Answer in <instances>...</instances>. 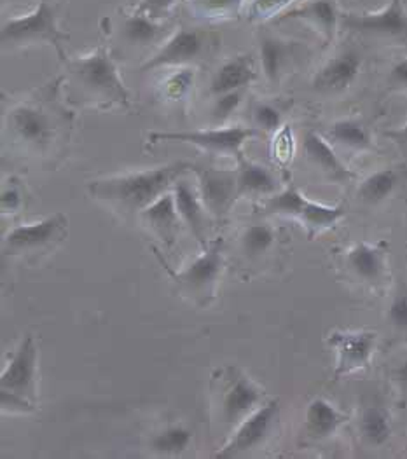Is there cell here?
I'll list each match as a JSON object with an SVG mask.
<instances>
[{
    "mask_svg": "<svg viewBox=\"0 0 407 459\" xmlns=\"http://www.w3.org/2000/svg\"><path fill=\"white\" fill-rule=\"evenodd\" d=\"M376 341L377 335L374 332H333L329 344L338 353L334 376L341 377L366 368L373 357Z\"/></svg>",
    "mask_w": 407,
    "mask_h": 459,
    "instance_id": "cell-14",
    "label": "cell"
},
{
    "mask_svg": "<svg viewBox=\"0 0 407 459\" xmlns=\"http://www.w3.org/2000/svg\"><path fill=\"white\" fill-rule=\"evenodd\" d=\"M23 206V195L22 191L9 184L2 189V195H0V208H2V213H16L20 208Z\"/></svg>",
    "mask_w": 407,
    "mask_h": 459,
    "instance_id": "cell-40",
    "label": "cell"
},
{
    "mask_svg": "<svg viewBox=\"0 0 407 459\" xmlns=\"http://www.w3.org/2000/svg\"><path fill=\"white\" fill-rule=\"evenodd\" d=\"M140 217L143 224L152 230L169 248L177 243L182 219L175 204L173 191H169L163 196L158 197L152 204H149L140 213Z\"/></svg>",
    "mask_w": 407,
    "mask_h": 459,
    "instance_id": "cell-20",
    "label": "cell"
},
{
    "mask_svg": "<svg viewBox=\"0 0 407 459\" xmlns=\"http://www.w3.org/2000/svg\"><path fill=\"white\" fill-rule=\"evenodd\" d=\"M237 163L238 197L276 195L280 182L270 168L247 160L243 152L238 156Z\"/></svg>",
    "mask_w": 407,
    "mask_h": 459,
    "instance_id": "cell-23",
    "label": "cell"
},
{
    "mask_svg": "<svg viewBox=\"0 0 407 459\" xmlns=\"http://www.w3.org/2000/svg\"><path fill=\"white\" fill-rule=\"evenodd\" d=\"M348 265L350 269L364 281L376 283L383 278L385 273V250L369 245V243H357L348 252Z\"/></svg>",
    "mask_w": 407,
    "mask_h": 459,
    "instance_id": "cell-26",
    "label": "cell"
},
{
    "mask_svg": "<svg viewBox=\"0 0 407 459\" xmlns=\"http://www.w3.org/2000/svg\"><path fill=\"white\" fill-rule=\"evenodd\" d=\"M252 117L255 123V128L259 132L274 133L281 128L283 116L281 112L268 101H257L252 110Z\"/></svg>",
    "mask_w": 407,
    "mask_h": 459,
    "instance_id": "cell-35",
    "label": "cell"
},
{
    "mask_svg": "<svg viewBox=\"0 0 407 459\" xmlns=\"http://www.w3.org/2000/svg\"><path fill=\"white\" fill-rule=\"evenodd\" d=\"M263 390L247 376L238 374L226 385L221 396V418L226 425H239L263 400Z\"/></svg>",
    "mask_w": 407,
    "mask_h": 459,
    "instance_id": "cell-16",
    "label": "cell"
},
{
    "mask_svg": "<svg viewBox=\"0 0 407 459\" xmlns=\"http://www.w3.org/2000/svg\"><path fill=\"white\" fill-rule=\"evenodd\" d=\"M394 376H395V381L399 383V386L403 388V392L407 394V361L401 363V365L395 368Z\"/></svg>",
    "mask_w": 407,
    "mask_h": 459,
    "instance_id": "cell-43",
    "label": "cell"
},
{
    "mask_svg": "<svg viewBox=\"0 0 407 459\" xmlns=\"http://www.w3.org/2000/svg\"><path fill=\"white\" fill-rule=\"evenodd\" d=\"M259 134L257 128L245 126H215L210 130H193V132L151 133L149 142L163 143H189L215 156H233L238 158L243 152V145Z\"/></svg>",
    "mask_w": 407,
    "mask_h": 459,
    "instance_id": "cell-6",
    "label": "cell"
},
{
    "mask_svg": "<svg viewBox=\"0 0 407 459\" xmlns=\"http://www.w3.org/2000/svg\"><path fill=\"white\" fill-rule=\"evenodd\" d=\"M245 97V90H237V91H229L224 95H219L213 100L212 108H210V119L215 126L224 125L241 105Z\"/></svg>",
    "mask_w": 407,
    "mask_h": 459,
    "instance_id": "cell-33",
    "label": "cell"
},
{
    "mask_svg": "<svg viewBox=\"0 0 407 459\" xmlns=\"http://www.w3.org/2000/svg\"><path fill=\"white\" fill-rule=\"evenodd\" d=\"M68 230V217L56 212L34 224H22L9 230L4 238L5 254H23L42 250L65 238Z\"/></svg>",
    "mask_w": 407,
    "mask_h": 459,
    "instance_id": "cell-10",
    "label": "cell"
},
{
    "mask_svg": "<svg viewBox=\"0 0 407 459\" xmlns=\"http://www.w3.org/2000/svg\"><path fill=\"white\" fill-rule=\"evenodd\" d=\"M385 136L390 138V140H394V142L399 143V145H407V125L397 128V130L385 133Z\"/></svg>",
    "mask_w": 407,
    "mask_h": 459,
    "instance_id": "cell-42",
    "label": "cell"
},
{
    "mask_svg": "<svg viewBox=\"0 0 407 459\" xmlns=\"http://www.w3.org/2000/svg\"><path fill=\"white\" fill-rule=\"evenodd\" d=\"M171 191L182 222L189 228L196 241L206 248V208L200 191L191 187V184L182 178L173 184Z\"/></svg>",
    "mask_w": 407,
    "mask_h": 459,
    "instance_id": "cell-21",
    "label": "cell"
},
{
    "mask_svg": "<svg viewBox=\"0 0 407 459\" xmlns=\"http://www.w3.org/2000/svg\"><path fill=\"white\" fill-rule=\"evenodd\" d=\"M274 230L266 224H254L241 234V250L247 257L255 259L270 252L274 245Z\"/></svg>",
    "mask_w": 407,
    "mask_h": 459,
    "instance_id": "cell-32",
    "label": "cell"
},
{
    "mask_svg": "<svg viewBox=\"0 0 407 459\" xmlns=\"http://www.w3.org/2000/svg\"><path fill=\"white\" fill-rule=\"evenodd\" d=\"M68 99L81 100L84 105L97 108L125 107L130 108L132 97L125 86L119 70L114 64L107 46H99L93 53L79 58H68Z\"/></svg>",
    "mask_w": 407,
    "mask_h": 459,
    "instance_id": "cell-3",
    "label": "cell"
},
{
    "mask_svg": "<svg viewBox=\"0 0 407 459\" xmlns=\"http://www.w3.org/2000/svg\"><path fill=\"white\" fill-rule=\"evenodd\" d=\"M399 182H401V177L394 168L374 171L368 178H364V182L357 191V196L368 204H379L394 195Z\"/></svg>",
    "mask_w": 407,
    "mask_h": 459,
    "instance_id": "cell-28",
    "label": "cell"
},
{
    "mask_svg": "<svg viewBox=\"0 0 407 459\" xmlns=\"http://www.w3.org/2000/svg\"><path fill=\"white\" fill-rule=\"evenodd\" d=\"M224 267V239L208 243L204 254L189 264L175 278L193 296H212L213 287Z\"/></svg>",
    "mask_w": 407,
    "mask_h": 459,
    "instance_id": "cell-13",
    "label": "cell"
},
{
    "mask_svg": "<svg viewBox=\"0 0 407 459\" xmlns=\"http://www.w3.org/2000/svg\"><path fill=\"white\" fill-rule=\"evenodd\" d=\"M0 405L4 414H30L37 411V403L32 400L5 390H0Z\"/></svg>",
    "mask_w": 407,
    "mask_h": 459,
    "instance_id": "cell-37",
    "label": "cell"
},
{
    "mask_svg": "<svg viewBox=\"0 0 407 459\" xmlns=\"http://www.w3.org/2000/svg\"><path fill=\"white\" fill-rule=\"evenodd\" d=\"M169 33V29L161 22H154L149 16L134 11L130 16H125L119 27V35L123 42L132 48H147L151 44L161 42Z\"/></svg>",
    "mask_w": 407,
    "mask_h": 459,
    "instance_id": "cell-24",
    "label": "cell"
},
{
    "mask_svg": "<svg viewBox=\"0 0 407 459\" xmlns=\"http://www.w3.org/2000/svg\"><path fill=\"white\" fill-rule=\"evenodd\" d=\"M195 166L186 161L105 177L88 184L90 196L125 213H142L149 204L169 193L173 184Z\"/></svg>",
    "mask_w": 407,
    "mask_h": 459,
    "instance_id": "cell-2",
    "label": "cell"
},
{
    "mask_svg": "<svg viewBox=\"0 0 407 459\" xmlns=\"http://www.w3.org/2000/svg\"><path fill=\"white\" fill-rule=\"evenodd\" d=\"M62 84L64 79H56L42 86L4 114V134L29 156H58L70 140L74 112L60 100Z\"/></svg>",
    "mask_w": 407,
    "mask_h": 459,
    "instance_id": "cell-1",
    "label": "cell"
},
{
    "mask_svg": "<svg viewBox=\"0 0 407 459\" xmlns=\"http://www.w3.org/2000/svg\"><path fill=\"white\" fill-rule=\"evenodd\" d=\"M341 30L369 39L407 44V7L404 0H388L374 13H341Z\"/></svg>",
    "mask_w": 407,
    "mask_h": 459,
    "instance_id": "cell-7",
    "label": "cell"
},
{
    "mask_svg": "<svg viewBox=\"0 0 407 459\" xmlns=\"http://www.w3.org/2000/svg\"><path fill=\"white\" fill-rule=\"evenodd\" d=\"M264 208L268 213L285 215L299 221L309 230V234L333 228L346 215V208L342 204L331 206L311 201L294 186L283 189L278 195H273L266 201Z\"/></svg>",
    "mask_w": 407,
    "mask_h": 459,
    "instance_id": "cell-5",
    "label": "cell"
},
{
    "mask_svg": "<svg viewBox=\"0 0 407 459\" xmlns=\"http://www.w3.org/2000/svg\"><path fill=\"white\" fill-rule=\"evenodd\" d=\"M285 20L303 22L325 44H331L340 30L341 13L334 0H307L303 5L283 13L280 22Z\"/></svg>",
    "mask_w": 407,
    "mask_h": 459,
    "instance_id": "cell-17",
    "label": "cell"
},
{
    "mask_svg": "<svg viewBox=\"0 0 407 459\" xmlns=\"http://www.w3.org/2000/svg\"><path fill=\"white\" fill-rule=\"evenodd\" d=\"M390 81H392V84L407 90V58H401L392 65Z\"/></svg>",
    "mask_w": 407,
    "mask_h": 459,
    "instance_id": "cell-41",
    "label": "cell"
},
{
    "mask_svg": "<svg viewBox=\"0 0 407 459\" xmlns=\"http://www.w3.org/2000/svg\"><path fill=\"white\" fill-rule=\"evenodd\" d=\"M280 405L272 400L261 407H257L252 414H248L229 438V442L215 455L217 459H229L243 456L254 449H257L272 433L273 425L278 418Z\"/></svg>",
    "mask_w": 407,
    "mask_h": 459,
    "instance_id": "cell-9",
    "label": "cell"
},
{
    "mask_svg": "<svg viewBox=\"0 0 407 459\" xmlns=\"http://www.w3.org/2000/svg\"><path fill=\"white\" fill-rule=\"evenodd\" d=\"M346 416L325 398H315L306 411V431L313 438H327L340 429Z\"/></svg>",
    "mask_w": 407,
    "mask_h": 459,
    "instance_id": "cell-25",
    "label": "cell"
},
{
    "mask_svg": "<svg viewBox=\"0 0 407 459\" xmlns=\"http://www.w3.org/2000/svg\"><path fill=\"white\" fill-rule=\"evenodd\" d=\"M191 440H193V431L189 428L171 425L152 437L151 447L158 455L175 456V455H182L189 447Z\"/></svg>",
    "mask_w": 407,
    "mask_h": 459,
    "instance_id": "cell-30",
    "label": "cell"
},
{
    "mask_svg": "<svg viewBox=\"0 0 407 459\" xmlns=\"http://www.w3.org/2000/svg\"><path fill=\"white\" fill-rule=\"evenodd\" d=\"M360 431L373 446H383L392 435L390 418L381 407H368L360 418Z\"/></svg>",
    "mask_w": 407,
    "mask_h": 459,
    "instance_id": "cell-31",
    "label": "cell"
},
{
    "mask_svg": "<svg viewBox=\"0 0 407 459\" xmlns=\"http://www.w3.org/2000/svg\"><path fill=\"white\" fill-rule=\"evenodd\" d=\"M196 18L206 22L235 20L241 14L245 0H186Z\"/></svg>",
    "mask_w": 407,
    "mask_h": 459,
    "instance_id": "cell-29",
    "label": "cell"
},
{
    "mask_svg": "<svg viewBox=\"0 0 407 459\" xmlns=\"http://www.w3.org/2000/svg\"><path fill=\"white\" fill-rule=\"evenodd\" d=\"M257 77L254 58L250 55H237L226 60L222 65L215 70L210 81V93L213 97L247 90Z\"/></svg>",
    "mask_w": 407,
    "mask_h": 459,
    "instance_id": "cell-22",
    "label": "cell"
},
{
    "mask_svg": "<svg viewBox=\"0 0 407 459\" xmlns=\"http://www.w3.org/2000/svg\"><path fill=\"white\" fill-rule=\"evenodd\" d=\"M178 2H186V0H138L135 11L149 16L154 22H161L170 16L171 9Z\"/></svg>",
    "mask_w": 407,
    "mask_h": 459,
    "instance_id": "cell-38",
    "label": "cell"
},
{
    "mask_svg": "<svg viewBox=\"0 0 407 459\" xmlns=\"http://www.w3.org/2000/svg\"><path fill=\"white\" fill-rule=\"evenodd\" d=\"M195 84V70L187 66H180L178 72L171 74L163 84V93L170 101H178L187 97Z\"/></svg>",
    "mask_w": 407,
    "mask_h": 459,
    "instance_id": "cell-34",
    "label": "cell"
},
{
    "mask_svg": "<svg viewBox=\"0 0 407 459\" xmlns=\"http://www.w3.org/2000/svg\"><path fill=\"white\" fill-rule=\"evenodd\" d=\"M193 169L198 175V191L206 212L217 221H222L238 199L237 169L213 166Z\"/></svg>",
    "mask_w": 407,
    "mask_h": 459,
    "instance_id": "cell-11",
    "label": "cell"
},
{
    "mask_svg": "<svg viewBox=\"0 0 407 459\" xmlns=\"http://www.w3.org/2000/svg\"><path fill=\"white\" fill-rule=\"evenodd\" d=\"M299 44L273 33H264L259 39V56L261 68L270 84H278L285 70L298 56Z\"/></svg>",
    "mask_w": 407,
    "mask_h": 459,
    "instance_id": "cell-19",
    "label": "cell"
},
{
    "mask_svg": "<svg viewBox=\"0 0 407 459\" xmlns=\"http://www.w3.org/2000/svg\"><path fill=\"white\" fill-rule=\"evenodd\" d=\"M37 360L34 335H27L0 376V390L22 394L37 403Z\"/></svg>",
    "mask_w": 407,
    "mask_h": 459,
    "instance_id": "cell-12",
    "label": "cell"
},
{
    "mask_svg": "<svg viewBox=\"0 0 407 459\" xmlns=\"http://www.w3.org/2000/svg\"><path fill=\"white\" fill-rule=\"evenodd\" d=\"M362 70V55L355 49H344L318 68L311 86L318 93L346 91Z\"/></svg>",
    "mask_w": 407,
    "mask_h": 459,
    "instance_id": "cell-15",
    "label": "cell"
},
{
    "mask_svg": "<svg viewBox=\"0 0 407 459\" xmlns=\"http://www.w3.org/2000/svg\"><path fill=\"white\" fill-rule=\"evenodd\" d=\"M68 33L58 27L56 7L51 0H40L32 13L7 18L0 29V42L4 51H16L37 44H48L55 48L60 60H68L65 42Z\"/></svg>",
    "mask_w": 407,
    "mask_h": 459,
    "instance_id": "cell-4",
    "label": "cell"
},
{
    "mask_svg": "<svg viewBox=\"0 0 407 459\" xmlns=\"http://www.w3.org/2000/svg\"><path fill=\"white\" fill-rule=\"evenodd\" d=\"M219 42L215 33L198 29H178L167 42L140 66V72H151L165 66H186L200 62Z\"/></svg>",
    "mask_w": 407,
    "mask_h": 459,
    "instance_id": "cell-8",
    "label": "cell"
},
{
    "mask_svg": "<svg viewBox=\"0 0 407 459\" xmlns=\"http://www.w3.org/2000/svg\"><path fill=\"white\" fill-rule=\"evenodd\" d=\"M296 0H252L247 7V18L250 22H268L281 14Z\"/></svg>",
    "mask_w": 407,
    "mask_h": 459,
    "instance_id": "cell-36",
    "label": "cell"
},
{
    "mask_svg": "<svg viewBox=\"0 0 407 459\" xmlns=\"http://www.w3.org/2000/svg\"><path fill=\"white\" fill-rule=\"evenodd\" d=\"M325 138L331 143L350 151H369L373 147L371 132L355 119H340L333 123L325 130Z\"/></svg>",
    "mask_w": 407,
    "mask_h": 459,
    "instance_id": "cell-27",
    "label": "cell"
},
{
    "mask_svg": "<svg viewBox=\"0 0 407 459\" xmlns=\"http://www.w3.org/2000/svg\"><path fill=\"white\" fill-rule=\"evenodd\" d=\"M303 151L306 160L318 168L325 177L336 180V182H348L355 178V173L341 161L333 147V143L320 133H305L303 136Z\"/></svg>",
    "mask_w": 407,
    "mask_h": 459,
    "instance_id": "cell-18",
    "label": "cell"
},
{
    "mask_svg": "<svg viewBox=\"0 0 407 459\" xmlns=\"http://www.w3.org/2000/svg\"><path fill=\"white\" fill-rule=\"evenodd\" d=\"M388 320L394 327L407 332V290H401L394 297L388 307Z\"/></svg>",
    "mask_w": 407,
    "mask_h": 459,
    "instance_id": "cell-39",
    "label": "cell"
}]
</instances>
